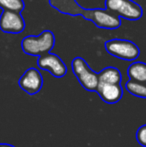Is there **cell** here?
<instances>
[{"label":"cell","mask_w":146,"mask_h":147,"mask_svg":"<svg viewBox=\"0 0 146 147\" xmlns=\"http://www.w3.org/2000/svg\"><path fill=\"white\" fill-rule=\"evenodd\" d=\"M49 5L62 14L70 16H81L93 22L101 29H117L121 26V19L112 12L101 8L86 9L77 3L76 0H48Z\"/></svg>","instance_id":"cell-1"},{"label":"cell","mask_w":146,"mask_h":147,"mask_svg":"<svg viewBox=\"0 0 146 147\" xmlns=\"http://www.w3.org/2000/svg\"><path fill=\"white\" fill-rule=\"evenodd\" d=\"M55 45V36L52 31L44 30L39 35H28L21 41L23 52L31 56H42L51 52Z\"/></svg>","instance_id":"cell-2"},{"label":"cell","mask_w":146,"mask_h":147,"mask_svg":"<svg viewBox=\"0 0 146 147\" xmlns=\"http://www.w3.org/2000/svg\"><path fill=\"white\" fill-rule=\"evenodd\" d=\"M104 9L130 21L139 20L143 16V9L133 0H105Z\"/></svg>","instance_id":"cell-3"},{"label":"cell","mask_w":146,"mask_h":147,"mask_svg":"<svg viewBox=\"0 0 146 147\" xmlns=\"http://www.w3.org/2000/svg\"><path fill=\"white\" fill-rule=\"evenodd\" d=\"M71 68L73 74L76 76L82 87L89 92H96L99 83V76L98 73L89 67L85 59L79 56L73 58L71 62Z\"/></svg>","instance_id":"cell-4"},{"label":"cell","mask_w":146,"mask_h":147,"mask_svg":"<svg viewBox=\"0 0 146 147\" xmlns=\"http://www.w3.org/2000/svg\"><path fill=\"white\" fill-rule=\"evenodd\" d=\"M104 48L113 57L125 61H134L140 55V49L134 42L126 39H111L104 43Z\"/></svg>","instance_id":"cell-5"},{"label":"cell","mask_w":146,"mask_h":147,"mask_svg":"<svg viewBox=\"0 0 146 147\" xmlns=\"http://www.w3.org/2000/svg\"><path fill=\"white\" fill-rule=\"evenodd\" d=\"M37 66L40 69L48 71L56 78H62L66 75L67 67L63 60L54 53H47L37 59Z\"/></svg>","instance_id":"cell-6"},{"label":"cell","mask_w":146,"mask_h":147,"mask_svg":"<svg viewBox=\"0 0 146 147\" xmlns=\"http://www.w3.org/2000/svg\"><path fill=\"white\" fill-rule=\"evenodd\" d=\"M20 88L29 95H35L43 86V77L38 69L30 67L18 80Z\"/></svg>","instance_id":"cell-7"},{"label":"cell","mask_w":146,"mask_h":147,"mask_svg":"<svg viewBox=\"0 0 146 147\" xmlns=\"http://www.w3.org/2000/svg\"><path fill=\"white\" fill-rule=\"evenodd\" d=\"M0 29L5 33L19 34L25 29V21L20 13L3 11L0 15Z\"/></svg>","instance_id":"cell-8"},{"label":"cell","mask_w":146,"mask_h":147,"mask_svg":"<svg viewBox=\"0 0 146 147\" xmlns=\"http://www.w3.org/2000/svg\"><path fill=\"white\" fill-rule=\"evenodd\" d=\"M96 92L100 98L108 104H114L121 100L123 96V89L121 84L98 83Z\"/></svg>","instance_id":"cell-9"},{"label":"cell","mask_w":146,"mask_h":147,"mask_svg":"<svg viewBox=\"0 0 146 147\" xmlns=\"http://www.w3.org/2000/svg\"><path fill=\"white\" fill-rule=\"evenodd\" d=\"M129 80L139 83H146V63L136 61L131 63L127 68Z\"/></svg>","instance_id":"cell-10"},{"label":"cell","mask_w":146,"mask_h":147,"mask_svg":"<svg viewBox=\"0 0 146 147\" xmlns=\"http://www.w3.org/2000/svg\"><path fill=\"white\" fill-rule=\"evenodd\" d=\"M99 76V83L106 84H121L122 75L118 68L108 66L102 69L98 73Z\"/></svg>","instance_id":"cell-11"},{"label":"cell","mask_w":146,"mask_h":147,"mask_svg":"<svg viewBox=\"0 0 146 147\" xmlns=\"http://www.w3.org/2000/svg\"><path fill=\"white\" fill-rule=\"evenodd\" d=\"M125 88L133 96L146 99V83H139L132 80H128L125 83Z\"/></svg>","instance_id":"cell-12"},{"label":"cell","mask_w":146,"mask_h":147,"mask_svg":"<svg viewBox=\"0 0 146 147\" xmlns=\"http://www.w3.org/2000/svg\"><path fill=\"white\" fill-rule=\"evenodd\" d=\"M25 7L23 0H0V8L3 11H11L21 13Z\"/></svg>","instance_id":"cell-13"},{"label":"cell","mask_w":146,"mask_h":147,"mask_svg":"<svg viewBox=\"0 0 146 147\" xmlns=\"http://www.w3.org/2000/svg\"><path fill=\"white\" fill-rule=\"evenodd\" d=\"M136 140L141 146L146 147V124L138 128L136 132Z\"/></svg>","instance_id":"cell-14"},{"label":"cell","mask_w":146,"mask_h":147,"mask_svg":"<svg viewBox=\"0 0 146 147\" xmlns=\"http://www.w3.org/2000/svg\"><path fill=\"white\" fill-rule=\"evenodd\" d=\"M0 147H15L11 144H7V143H0Z\"/></svg>","instance_id":"cell-15"}]
</instances>
